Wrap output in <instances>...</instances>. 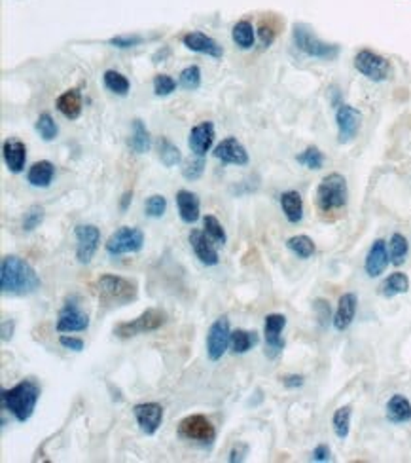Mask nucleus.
<instances>
[{
	"label": "nucleus",
	"mask_w": 411,
	"mask_h": 463,
	"mask_svg": "<svg viewBox=\"0 0 411 463\" xmlns=\"http://www.w3.org/2000/svg\"><path fill=\"white\" fill-rule=\"evenodd\" d=\"M42 281L37 269L18 255H8L0 262V291L10 296H29L40 288Z\"/></svg>",
	"instance_id": "nucleus-1"
},
{
	"label": "nucleus",
	"mask_w": 411,
	"mask_h": 463,
	"mask_svg": "<svg viewBox=\"0 0 411 463\" xmlns=\"http://www.w3.org/2000/svg\"><path fill=\"white\" fill-rule=\"evenodd\" d=\"M38 399H40V386L34 380H21L13 388L2 389V407L19 424H25L31 419Z\"/></svg>",
	"instance_id": "nucleus-2"
},
{
	"label": "nucleus",
	"mask_w": 411,
	"mask_h": 463,
	"mask_svg": "<svg viewBox=\"0 0 411 463\" xmlns=\"http://www.w3.org/2000/svg\"><path fill=\"white\" fill-rule=\"evenodd\" d=\"M95 291L99 296V304L106 310L127 306V304L137 300L138 296L137 283L122 276H112V274L100 276L95 283Z\"/></svg>",
	"instance_id": "nucleus-3"
},
{
	"label": "nucleus",
	"mask_w": 411,
	"mask_h": 463,
	"mask_svg": "<svg viewBox=\"0 0 411 463\" xmlns=\"http://www.w3.org/2000/svg\"><path fill=\"white\" fill-rule=\"evenodd\" d=\"M349 200V188L347 181L341 173H330L320 181L317 188V207L322 213H332L337 209H343Z\"/></svg>",
	"instance_id": "nucleus-4"
},
{
	"label": "nucleus",
	"mask_w": 411,
	"mask_h": 463,
	"mask_svg": "<svg viewBox=\"0 0 411 463\" xmlns=\"http://www.w3.org/2000/svg\"><path fill=\"white\" fill-rule=\"evenodd\" d=\"M294 44L301 53H306L315 59H322V61H334L339 56V46L328 44L311 31V27L306 23H296L292 31Z\"/></svg>",
	"instance_id": "nucleus-5"
},
{
	"label": "nucleus",
	"mask_w": 411,
	"mask_h": 463,
	"mask_svg": "<svg viewBox=\"0 0 411 463\" xmlns=\"http://www.w3.org/2000/svg\"><path fill=\"white\" fill-rule=\"evenodd\" d=\"M167 323V313L157 307H148L146 312H143L138 317L125 323H118L114 326V334L122 340L135 338L138 334H146V332H154L157 329H162Z\"/></svg>",
	"instance_id": "nucleus-6"
},
{
	"label": "nucleus",
	"mask_w": 411,
	"mask_h": 463,
	"mask_svg": "<svg viewBox=\"0 0 411 463\" xmlns=\"http://www.w3.org/2000/svg\"><path fill=\"white\" fill-rule=\"evenodd\" d=\"M176 435L182 440H190V443L201 446H211L216 440V427L203 414H192V416L181 419V424L176 427Z\"/></svg>",
	"instance_id": "nucleus-7"
},
{
	"label": "nucleus",
	"mask_w": 411,
	"mask_h": 463,
	"mask_svg": "<svg viewBox=\"0 0 411 463\" xmlns=\"http://www.w3.org/2000/svg\"><path fill=\"white\" fill-rule=\"evenodd\" d=\"M144 247V234L135 226H122L106 239L105 249L110 257H122L129 253H138Z\"/></svg>",
	"instance_id": "nucleus-8"
},
{
	"label": "nucleus",
	"mask_w": 411,
	"mask_h": 463,
	"mask_svg": "<svg viewBox=\"0 0 411 463\" xmlns=\"http://www.w3.org/2000/svg\"><path fill=\"white\" fill-rule=\"evenodd\" d=\"M355 69L372 82H385L391 75V63L372 50H360L355 57Z\"/></svg>",
	"instance_id": "nucleus-9"
},
{
	"label": "nucleus",
	"mask_w": 411,
	"mask_h": 463,
	"mask_svg": "<svg viewBox=\"0 0 411 463\" xmlns=\"http://www.w3.org/2000/svg\"><path fill=\"white\" fill-rule=\"evenodd\" d=\"M231 344V329H230V319L222 315L218 319L214 321L207 332V355L211 361H220L224 353L228 351Z\"/></svg>",
	"instance_id": "nucleus-10"
},
{
	"label": "nucleus",
	"mask_w": 411,
	"mask_h": 463,
	"mask_svg": "<svg viewBox=\"0 0 411 463\" xmlns=\"http://www.w3.org/2000/svg\"><path fill=\"white\" fill-rule=\"evenodd\" d=\"M88 313L81 312L76 296H70L69 300L65 302L61 312H59V317H57V332H84L88 331Z\"/></svg>",
	"instance_id": "nucleus-11"
},
{
	"label": "nucleus",
	"mask_w": 411,
	"mask_h": 463,
	"mask_svg": "<svg viewBox=\"0 0 411 463\" xmlns=\"http://www.w3.org/2000/svg\"><path fill=\"white\" fill-rule=\"evenodd\" d=\"M76 258L80 264H89L100 243V230L95 224H78L74 228Z\"/></svg>",
	"instance_id": "nucleus-12"
},
{
	"label": "nucleus",
	"mask_w": 411,
	"mask_h": 463,
	"mask_svg": "<svg viewBox=\"0 0 411 463\" xmlns=\"http://www.w3.org/2000/svg\"><path fill=\"white\" fill-rule=\"evenodd\" d=\"M287 326V317L282 313H269L263 321V334H266V355L269 359L279 357L285 350V338L280 336Z\"/></svg>",
	"instance_id": "nucleus-13"
},
{
	"label": "nucleus",
	"mask_w": 411,
	"mask_h": 463,
	"mask_svg": "<svg viewBox=\"0 0 411 463\" xmlns=\"http://www.w3.org/2000/svg\"><path fill=\"white\" fill-rule=\"evenodd\" d=\"M336 124H337V141L341 144H347L351 141H355V137L360 132L362 125V114L360 110H356L351 105H339L336 113Z\"/></svg>",
	"instance_id": "nucleus-14"
},
{
	"label": "nucleus",
	"mask_w": 411,
	"mask_h": 463,
	"mask_svg": "<svg viewBox=\"0 0 411 463\" xmlns=\"http://www.w3.org/2000/svg\"><path fill=\"white\" fill-rule=\"evenodd\" d=\"M133 416L144 435H156L163 424V407L157 402H138L133 407Z\"/></svg>",
	"instance_id": "nucleus-15"
},
{
	"label": "nucleus",
	"mask_w": 411,
	"mask_h": 463,
	"mask_svg": "<svg viewBox=\"0 0 411 463\" xmlns=\"http://www.w3.org/2000/svg\"><path fill=\"white\" fill-rule=\"evenodd\" d=\"M188 239H190V245H192L195 257L200 258L205 266H216L220 262L218 250L212 245L214 241L207 236L205 230H192Z\"/></svg>",
	"instance_id": "nucleus-16"
},
{
	"label": "nucleus",
	"mask_w": 411,
	"mask_h": 463,
	"mask_svg": "<svg viewBox=\"0 0 411 463\" xmlns=\"http://www.w3.org/2000/svg\"><path fill=\"white\" fill-rule=\"evenodd\" d=\"M391 264V255L386 249V243L383 239H375L370 250H367L366 260H364V269L367 277H379Z\"/></svg>",
	"instance_id": "nucleus-17"
},
{
	"label": "nucleus",
	"mask_w": 411,
	"mask_h": 463,
	"mask_svg": "<svg viewBox=\"0 0 411 463\" xmlns=\"http://www.w3.org/2000/svg\"><path fill=\"white\" fill-rule=\"evenodd\" d=\"M214 143V124L212 122H201L200 125L192 127L190 137H188V146L195 156H205L211 151Z\"/></svg>",
	"instance_id": "nucleus-18"
},
{
	"label": "nucleus",
	"mask_w": 411,
	"mask_h": 463,
	"mask_svg": "<svg viewBox=\"0 0 411 463\" xmlns=\"http://www.w3.org/2000/svg\"><path fill=\"white\" fill-rule=\"evenodd\" d=\"M356 307H358V296L355 293H345L341 294V298L337 302V310L334 313V329L339 332L347 331L353 321H355Z\"/></svg>",
	"instance_id": "nucleus-19"
},
{
	"label": "nucleus",
	"mask_w": 411,
	"mask_h": 463,
	"mask_svg": "<svg viewBox=\"0 0 411 463\" xmlns=\"http://www.w3.org/2000/svg\"><path fill=\"white\" fill-rule=\"evenodd\" d=\"M182 42H184L188 50L195 51V53H205V56H211L214 59H220L224 56V48L214 38L207 37L203 32H188L182 37Z\"/></svg>",
	"instance_id": "nucleus-20"
},
{
	"label": "nucleus",
	"mask_w": 411,
	"mask_h": 463,
	"mask_svg": "<svg viewBox=\"0 0 411 463\" xmlns=\"http://www.w3.org/2000/svg\"><path fill=\"white\" fill-rule=\"evenodd\" d=\"M214 158H218L224 163H231V165H247L249 163V152L235 137L224 139L214 148Z\"/></svg>",
	"instance_id": "nucleus-21"
},
{
	"label": "nucleus",
	"mask_w": 411,
	"mask_h": 463,
	"mask_svg": "<svg viewBox=\"0 0 411 463\" xmlns=\"http://www.w3.org/2000/svg\"><path fill=\"white\" fill-rule=\"evenodd\" d=\"M200 198L197 194H193L190 190H178L176 192V207H178V215L186 224H193L200 220Z\"/></svg>",
	"instance_id": "nucleus-22"
},
{
	"label": "nucleus",
	"mask_w": 411,
	"mask_h": 463,
	"mask_svg": "<svg viewBox=\"0 0 411 463\" xmlns=\"http://www.w3.org/2000/svg\"><path fill=\"white\" fill-rule=\"evenodd\" d=\"M2 156H4V162H6L8 170L12 173H21L23 167H25V160H27V148L25 144L21 141H6L4 146H2Z\"/></svg>",
	"instance_id": "nucleus-23"
},
{
	"label": "nucleus",
	"mask_w": 411,
	"mask_h": 463,
	"mask_svg": "<svg viewBox=\"0 0 411 463\" xmlns=\"http://www.w3.org/2000/svg\"><path fill=\"white\" fill-rule=\"evenodd\" d=\"M280 207H282V213L288 222L298 224L299 220L304 219V200L296 190H288V192L280 194Z\"/></svg>",
	"instance_id": "nucleus-24"
},
{
	"label": "nucleus",
	"mask_w": 411,
	"mask_h": 463,
	"mask_svg": "<svg viewBox=\"0 0 411 463\" xmlns=\"http://www.w3.org/2000/svg\"><path fill=\"white\" fill-rule=\"evenodd\" d=\"M386 419L391 424H407L411 421V402L404 395H393L386 402Z\"/></svg>",
	"instance_id": "nucleus-25"
},
{
	"label": "nucleus",
	"mask_w": 411,
	"mask_h": 463,
	"mask_svg": "<svg viewBox=\"0 0 411 463\" xmlns=\"http://www.w3.org/2000/svg\"><path fill=\"white\" fill-rule=\"evenodd\" d=\"M56 107L57 110L65 116V118L69 120H76L80 116L81 113V95L80 91L76 88L69 89V91H65L57 97L56 101Z\"/></svg>",
	"instance_id": "nucleus-26"
},
{
	"label": "nucleus",
	"mask_w": 411,
	"mask_h": 463,
	"mask_svg": "<svg viewBox=\"0 0 411 463\" xmlns=\"http://www.w3.org/2000/svg\"><path fill=\"white\" fill-rule=\"evenodd\" d=\"M53 175H56V167L53 163L48 162V160H42V162L32 163L31 170L27 173V181L29 184L37 188H48L53 181Z\"/></svg>",
	"instance_id": "nucleus-27"
},
{
	"label": "nucleus",
	"mask_w": 411,
	"mask_h": 463,
	"mask_svg": "<svg viewBox=\"0 0 411 463\" xmlns=\"http://www.w3.org/2000/svg\"><path fill=\"white\" fill-rule=\"evenodd\" d=\"M258 342H260L258 332L244 331V329H237V331L231 332L230 348L235 355H244V353H249L252 348H256Z\"/></svg>",
	"instance_id": "nucleus-28"
},
{
	"label": "nucleus",
	"mask_w": 411,
	"mask_h": 463,
	"mask_svg": "<svg viewBox=\"0 0 411 463\" xmlns=\"http://www.w3.org/2000/svg\"><path fill=\"white\" fill-rule=\"evenodd\" d=\"M410 291V277L402 274V272H394L391 276L386 277L385 281L381 283L379 293L385 298H394L398 294H405Z\"/></svg>",
	"instance_id": "nucleus-29"
},
{
	"label": "nucleus",
	"mask_w": 411,
	"mask_h": 463,
	"mask_svg": "<svg viewBox=\"0 0 411 463\" xmlns=\"http://www.w3.org/2000/svg\"><path fill=\"white\" fill-rule=\"evenodd\" d=\"M152 146V139L146 129V125L143 124V120H133V132L129 137V148L135 154H146Z\"/></svg>",
	"instance_id": "nucleus-30"
},
{
	"label": "nucleus",
	"mask_w": 411,
	"mask_h": 463,
	"mask_svg": "<svg viewBox=\"0 0 411 463\" xmlns=\"http://www.w3.org/2000/svg\"><path fill=\"white\" fill-rule=\"evenodd\" d=\"M231 38H233V42H235L241 50H250V48L254 46L256 40L254 27H252V23H249V21H239V23L233 25Z\"/></svg>",
	"instance_id": "nucleus-31"
},
{
	"label": "nucleus",
	"mask_w": 411,
	"mask_h": 463,
	"mask_svg": "<svg viewBox=\"0 0 411 463\" xmlns=\"http://www.w3.org/2000/svg\"><path fill=\"white\" fill-rule=\"evenodd\" d=\"M287 247L288 250H292L294 255L301 260H307V258H311L315 255V243H313V239L309 236H304V234H299V236H292L290 239H287Z\"/></svg>",
	"instance_id": "nucleus-32"
},
{
	"label": "nucleus",
	"mask_w": 411,
	"mask_h": 463,
	"mask_svg": "<svg viewBox=\"0 0 411 463\" xmlns=\"http://www.w3.org/2000/svg\"><path fill=\"white\" fill-rule=\"evenodd\" d=\"M157 152H159V160L165 167H175L182 160L181 151L167 137H162L157 141Z\"/></svg>",
	"instance_id": "nucleus-33"
},
{
	"label": "nucleus",
	"mask_w": 411,
	"mask_h": 463,
	"mask_svg": "<svg viewBox=\"0 0 411 463\" xmlns=\"http://www.w3.org/2000/svg\"><path fill=\"white\" fill-rule=\"evenodd\" d=\"M103 80H105V86L108 91H112V94L116 95H122V97L129 94L131 84H129V80H127L122 72H118V70H106L105 76H103Z\"/></svg>",
	"instance_id": "nucleus-34"
},
{
	"label": "nucleus",
	"mask_w": 411,
	"mask_h": 463,
	"mask_svg": "<svg viewBox=\"0 0 411 463\" xmlns=\"http://www.w3.org/2000/svg\"><path fill=\"white\" fill-rule=\"evenodd\" d=\"M407 239L402 236V234H393L391 236V241H389V255H391V262L394 266H402L405 262V257H407Z\"/></svg>",
	"instance_id": "nucleus-35"
},
{
	"label": "nucleus",
	"mask_w": 411,
	"mask_h": 463,
	"mask_svg": "<svg viewBox=\"0 0 411 463\" xmlns=\"http://www.w3.org/2000/svg\"><path fill=\"white\" fill-rule=\"evenodd\" d=\"M351 416H353V408L351 407H341L337 408L334 412V418H332V426H334V431H336L337 438H347L351 431Z\"/></svg>",
	"instance_id": "nucleus-36"
},
{
	"label": "nucleus",
	"mask_w": 411,
	"mask_h": 463,
	"mask_svg": "<svg viewBox=\"0 0 411 463\" xmlns=\"http://www.w3.org/2000/svg\"><path fill=\"white\" fill-rule=\"evenodd\" d=\"M203 228H205V234L209 238L214 241L216 245H226L228 241V236H226L224 226L220 224V220L214 217V215H207L205 219H203Z\"/></svg>",
	"instance_id": "nucleus-37"
},
{
	"label": "nucleus",
	"mask_w": 411,
	"mask_h": 463,
	"mask_svg": "<svg viewBox=\"0 0 411 463\" xmlns=\"http://www.w3.org/2000/svg\"><path fill=\"white\" fill-rule=\"evenodd\" d=\"M296 160H298V163L306 165V167H309V170L313 171L322 170L324 165V154L317 146H307L306 151L296 156Z\"/></svg>",
	"instance_id": "nucleus-38"
},
{
	"label": "nucleus",
	"mask_w": 411,
	"mask_h": 463,
	"mask_svg": "<svg viewBox=\"0 0 411 463\" xmlns=\"http://www.w3.org/2000/svg\"><path fill=\"white\" fill-rule=\"evenodd\" d=\"M34 127H37L38 135L44 139V141H48V143L53 141V139L57 137V133H59V127H57V124L53 122V118H51L48 113L40 114V116H38L37 125H34Z\"/></svg>",
	"instance_id": "nucleus-39"
},
{
	"label": "nucleus",
	"mask_w": 411,
	"mask_h": 463,
	"mask_svg": "<svg viewBox=\"0 0 411 463\" xmlns=\"http://www.w3.org/2000/svg\"><path fill=\"white\" fill-rule=\"evenodd\" d=\"M178 84L188 91H195L201 86V69L197 65H190L178 76Z\"/></svg>",
	"instance_id": "nucleus-40"
},
{
	"label": "nucleus",
	"mask_w": 411,
	"mask_h": 463,
	"mask_svg": "<svg viewBox=\"0 0 411 463\" xmlns=\"http://www.w3.org/2000/svg\"><path fill=\"white\" fill-rule=\"evenodd\" d=\"M144 211L148 215L150 219H162L165 211H167V200L165 196L162 194H154L150 196L146 203H144Z\"/></svg>",
	"instance_id": "nucleus-41"
},
{
	"label": "nucleus",
	"mask_w": 411,
	"mask_h": 463,
	"mask_svg": "<svg viewBox=\"0 0 411 463\" xmlns=\"http://www.w3.org/2000/svg\"><path fill=\"white\" fill-rule=\"evenodd\" d=\"M203 171H205V160H203V156L190 158V160L184 162L182 177H184L186 181H197V179L203 175Z\"/></svg>",
	"instance_id": "nucleus-42"
},
{
	"label": "nucleus",
	"mask_w": 411,
	"mask_h": 463,
	"mask_svg": "<svg viewBox=\"0 0 411 463\" xmlns=\"http://www.w3.org/2000/svg\"><path fill=\"white\" fill-rule=\"evenodd\" d=\"M42 220H44V207L31 205L27 209L25 217H23V230L34 231L38 226L42 224Z\"/></svg>",
	"instance_id": "nucleus-43"
},
{
	"label": "nucleus",
	"mask_w": 411,
	"mask_h": 463,
	"mask_svg": "<svg viewBox=\"0 0 411 463\" xmlns=\"http://www.w3.org/2000/svg\"><path fill=\"white\" fill-rule=\"evenodd\" d=\"M176 89V82L167 75H157L154 78V94L157 97H167Z\"/></svg>",
	"instance_id": "nucleus-44"
},
{
	"label": "nucleus",
	"mask_w": 411,
	"mask_h": 463,
	"mask_svg": "<svg viewBox=\"0 0 411 463\" xmlns=\"http://www.w3.org/2000/svg\"><path fill=\"white\" fill-rule=\"evenodd\" d=\"M144 38L141 34H119V37H114L108 40V44H112L114 48H119V50H127V48H135L143 42Z\"/></svg>",
	"instance_id": "nucleus-45"
},
{
	"label": "nucleus",
	"mask_w": 411,
	"mask_h": 463,
	"mask_svg": "<svg viewBox=\"0 0 411 463\" xmlns=\"http://www.w3.org/2000/svg\"><path fill=\"white\" fill-rule=\"evenodd\" d=\"M59 344L65 348V350H70V351H76V353H80V351H84V340L81 338H74V336H67V334H63V336H59Z\"/></svg>",
	"instance_id": "nucleus-46"
},
{
	"label": "nucleus",
	"mask_w": 411,
	"mask_h": 463,
	"mask_svg": "<svg viewBox=\"0 0 411 463\" xmlns=\"http://www.w3.org/2000/svg\"><path fill=\"white\" fill-rule=\"evenodd\" d=\"M247 454H249V446L244 445V443H237V445L233 446V448H231L230 457H228V459H230L231 463L244 462V457H247Z\"/></svg>",
	"instance_id": "nucleus-47"
},
{
	"label": "nucleus",
	"mask_w": 411,
	"mask_h": 463,
	"mask_svg": "<svg viewBox=\"0 0 411 463\" xmlns=\"http://www.w3.org/2000/svg\"><path fill=\"white\" fill-rule=\"evenodd\" d=\"M315 310H317L318 321H320V325L326 326V319H332L330 317V306H328V302L326 300H315Z\"/></svg>",
	"instance_id": "nucleus-48"
},
{
	"label": "nucleus",
	"mask_w": 411,
	"mask_h": 463,
	"mask_svg": "<svg viewBox=\"0 0 411 463\" xmlns=\"http://www.w3.org/2000/svg\"><path fill=\"white\" fill-rule=\"evenodd\" d=\"M313 462H330L332 459V450L328 445H318L311 454Z\"/></svg>",
	"instance_id": "nucleus-49"
},
{
	"label": "nucleus",
	"mask_w": 411,
	"mask_h": 463,
	"mask_svg": "<svg viewBox=\"0 0 411 463\" xmlns=\"http://www.w3.org/2000/svg\"><path fill=\"white\" fill-rule=\"evenodd\" d=\"M282 383H285V388L288 389H298L306 383V378L301 374H288L282 378Z\"/></svg>",
	"instance_id": "nucleus-50"
},
{
	"label": "nucleus",
	"mask_w": 411,
	"mask_h": 463,
	"mask_svg": "<svg viewBox=\"0 0 411 463\" xmlns=\"http://www.w3.org/2000/svg\"><path fill=\"white\" fill-rule=\"evenodd\" d=\"M258 32H260V40H262V44L266 46V48H268V46H271V42L275 40L273 29H271L269 25H262Z\"/></svg>",
	"instance_id": "nucleus-51"
},
{
	"label": "nucleus",
	"mask_w": 411,
	"mask_h": 463,
	"mask_svg": "<svg viewBox=\"0 0 411 463\" xmlns=\"http://www.w3.org/2000/svg\"><path fill=\"white\" fill-rule=\"evenodd\" d=\"M13 329H15V323H13L12 319H4V321H2V340H4V342H8V340H12Z\"/></svg>",
	"instance_id": "nucleus-52"
},
{
	"label": "nucleus",
	"mask_w": 411,
	"mask_h": 463,
	"mask_svg": "<svg viewBox=\"0 0 411 463\" xmlns=\"http://www.w3.org/2000/svg\"><path fill=\"white\" fill-rule=\"evenodd\" d=\"M131 200H133V192H125V194L122 196V201H119V209H122V211H127V207H129Z\"/></svg>",
	"instance_id": "nucleus-53"
}]
</instances>
